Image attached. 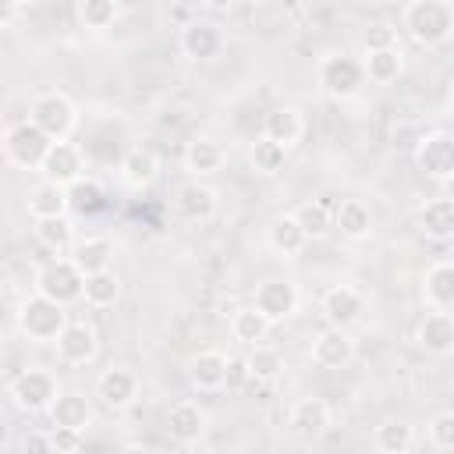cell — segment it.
<instances>
[{
  "label": "cell",
  "instance_id": "obj_7",
  "mask_svg": "<svg viewBox=\"0 0 454 454\" xmlns=\"http://www.w3.org/2000/svg\"><path fill=\"white\" fill-rule=\"evenodd\" d=\"M60 390H57V380L53 372L46 369H25L11 380V401L21 408V411H50L57 404Z\"/></svg>",
  "mask_w": 454,
  "mask_h": 454
},
{
  "label": "cell",
  "instance_id": "obj_43",
  "mask_svg": "<svg viewBox=\"0 0 454 454\" xmlns=\"http://www.w3.org/2000/svg\"><path fill=\"white\" fill-rule=\"evenodd\" d=\"M248 380H252V369H248V358H227V380H223V387L227 390H245L248 387Z\"/></svg>",
  "mask_w": 454,
  "mask_h": 454
},
{
  "label": "cell",
  "instance_id": "obj_20",
  "mask_svg": "<svg viewBox=\"0 0 454 454\" xmlns=\"http://www.w3.org/2000/svg\"><path fill=\"white\" fill-rule=\"evenodd\" d=\"M96 394L103 397L106 408H128L135 401V394H138V380L128 369H106L96 380Z\"/></svg>",
  "mask_w": 454,
  "mask_h": 454
},
{
  "label": "cell",
  "instance_id": "obj_39",
  "mask_svg": "<svg viewBox=\"0 0 454 454\" xmlns=\"http://www.w3.org/2000/svg\"><path fill=\"white\" fill-rule=\"evenodd\" d=\"M78 18L85 28H110L121 18V7L114 0H82L78 4Z\"/></svg>",
  "mask_w": 454,
  "mask_h": 454
},
{
  "label": "cell",
  "instance_id": "obj_3",
  "mask_svg": "<svg viewBox=\"0 0 454 454\" xmlns=\"http://www.w3.org/2000/svg\"><path fill=\"white\" fill-rule=\"evenodd\" d=\"M28 121L53 142H67V135L78 128V106L64 92H39L28 103Z\"/></svg>",
  "mask_w": 454,
  "mask_h": 454
},
{
  "label": "cell",
  "instance_id": "obj_19",
  "mask_svg": "<svg viewBox=\"0 0 454 454\" xmlns=\"http://www.w3.org/2000/svg\"><path fill=\"white\" fill-rule=\"evenodd\" d=\"M188 380H192V387H199V390H223V380H227V355L216 351V348L199 351V355L188 362Z\"/></svg>",
  "mask_w": 454,
  "mask_h": 454
},
{
  "label": "cell",
  "instance_id": "obj_23",
  "mask_svg": "<svg viewBox=\"0 0 454 454\" xmlns=\"http://www.w3.org/2000/svg\"><path fill=\"white\" fill-rule=\"evenodd\" d=\"M46 415H50V422L57 429H78V433H85V426L92 422V404L82 394H60L57 404Z\"/></svg>",
  "mask_w": 454,
  "mask_h": 454
},
{
  "label": "cell",
  "instance_id": "obj_13",
  "mask_svg": "<svg viewBox=\"0 0 454 454\" xmlns=\"http://www.w3.org/2000/svg\"><path fill=\"white\" fill-rule=\"evenodd\" d=\"M287 426L298 440H316L330 426V404L323 397H301V401H294V408L287 415Z\"/></svg>",
  "mask_w": 454,
  "mask_h": 454
},
{
  "label": "cell",
  "instance_id": "obj_22",
  "mask_svg": "<svg viewBox=\"0 0 454 454\" xmlns=\"http://www.w3.org/2000/svg\"><path fill=\"white\" fill-rule=\"evenodd\" d=\"M422 291H426V301L440 312L454 309V262H433L426 270V280H422Z\"/></svg>",
  "mask_w": 454,
  "mask_h": 454
},
{
  "label": "cell",
  "instance_id": "obj_34",
  "mask_svg": "<svg viewBox=\"0 0 454 454\" xmlns=\"http://www.w3.org/2000/svg\"><path fill=\"white\" fill-rule=\"evenodd\" d=\"M117 298H121V280H117L110 270L85 277V294H82L85 305H92V309H110Z\"/></svg>",
  "mask_w": 454,
  "mask_h": 454
},
{
  "label": "cell",
  "instance_id": "obj_38",
  "mask_svg": "<svg viewBox=\"0 0 454 454\" xmlns=\"http://www.w3.org/2000/svg\"><path fill=\"white\" fill-rule=\"evenodd\" d=\"M404 67L401 50H380V53H365V78L372 82H394Z\"/></svg>",
  "mask_w": 454,
  "mask_h": 454
},
{
  "label": "cell",
  "instance_id": "obj_16",
  "mask_svg": "<svg viewBox=\"0 0 454 454\" xmlns=\"http://www.w3.org/2000/svg\"><path fill=\"white\" fill-rule=\"evenodd\" d=\"M415 340L429 355H450L454 351V316L450 312H440V309L426 312L422 323H419V330H415Z\"/></svg>",
  "mask_w": 454,
  "mask_h": 454
},
{
  "label": "cell",
  "instance_id": "obj_24",
  "mask_svg": "<svg viewBox=\"0 0 454 454\" xmlns=\"http://www.w3.org/2000/svg\"><path fill=\"white\" fill-rule=\"evenodd\" d=\"M333 227H337L344 238L362 241V238H369V231H372V213H369L365 202H358V199H344V202L333 209Z\"/></svg>",
  "mask_w": 454,
  "mask_h": 454
},
{
  "label": "cell",
  "instance_id": "obj_10",
  "mask_svg": "<svg viewBox=\"0 0 454 454\" xmlns=\"http://www.w3.org/2000/svg\"><path fill=\"white\" fill-rule=\"evenodd\" d=\"M270 323H280L287 319L294 309H298V287L291 280H262L255 287V301H252Z\"/></svg>",
  "mask_w": 454,
  "mask_h": 454
},
{
  "label": "cell",
  "instance_id": "obj_48",
  "mask_svg": "<svg viewBox=\"0 0 454 454\" xmlns=\"http://www.w3.org/2000/svg\"><path fill=\"white\" fill-rule=\"evenodd\" d=\"M78 454H85V450H78Z\"/></svg>",
  "mask_w": 454,
  "mask_h": 454
},
{
  "label": "cell",
  "instance_id": "obj_8",
  "mask_svg": "<svg viewBox=\"0 0 454 454\" xmlns=\"http://www.w3.org/2000/svg\"><path fill=\"white\" fill-rule=\"evenodd\" d=\"M415 163L426 177L433 181H450L454 177V135L447 131H433L419 142L415 149Z\"/></svg>",
  "mask_w": 454,
  "mask_h": 454
},
{
  "label": "cell",
  "instance_id": "obj_14",
  "mask_svg": "<svg viewBox=\"0 0 454 454\" xmlns=\"http://www.w3.org/2000/svg\"><path fill=\"white\" fill-rule=\"evenodd\" d=\"M206 429H209V415L195 401H177L167 411V433L177 443H199L206 436Z\"/></svg>",
  "mask_w": 454,
  "mask_h": 454
},
{
  "label": "cell",
  "instance_id": "obj_12",
  "mask_svg": "<svg viewBox=\"0 0 454 454\" xmlns=\"http://www.w3.org/2000/svg\"><path fill=\"white\" fill-rule=\"evenodd\" d=\"M181 50L192 57V60H213L220 50H223V32L216 21H206V18H195L181 28Z\"/></svg>",
  "mask_w": 454,
  "mask_h": 454
},
{
  "label": "cell",
  "instance_id": "obj_6",
  "mask_svg": "<svg viewBox=\"0 0 454 454\" xmlns=\"http://www.w3.org/2000/svg\"><path fill=\"white\" fill-rule=\"evenodd\" d=\"M316 78L330 99H351L365 82V64H358L351 53H330L319 60Z\"/></svg>",
  "mask_w": 454,
  "mask_h": 454
},
{
  "label": "cell",
  "instance_id": "obj_27",
  "mask_svg": "<svg viewBox=\"0 0 454 454\" xmlns=\"http://www.w3.org/2000/svg\"><path fill=\"white\" fill-rule=\"evenodd\" d=\"M110 259H114V245H110L106 238H82V241L74 245V252H71V262H74L85 277L110 270Z\"/></svg>",
  "mask_w": 454,
  "mask_h": 454
},
{
  "label": "cell",
  "instance_id": "obj_26",
  "mask_svg": "<svg viewBox=\"0 0 454 454\" xmlns=\"http://www.w3.org/2000/svg\"><path fill=\"white\" fill-rule=\"evenodd\" d=\"M301 131H305V121H301V114H298L294 106H277L273 114H266V128H262V135L273 138L277 145L291 149V145L301 138Z\"/></svg>",
  "mask_w": 454,
  "mask_h": 454
},
{
  "label": "cell",
  "instance_id": "obj_30",
  "mask_svg": "<svg viewBox=\"0 0 454 454\" xmlns=\"http://www.w3.org/2000/svg\"><path fill=\"white\" fill-rule=\"evenodd\" d=\"M270 319L255 309V305H245V309H238L234 316H231V333H234V340H241V344H262L266 340V333H270Z\"/></svg>",
  "mask_w": 454,
  "mask_h": 454
},
{
  "label": "cell",
  "instance_id": "obj_28",
  "mask_svg": "<svg viewBox=\"0 0 454 454\" xmlns=\"http://www.w3.org/2000/svg\"><path fill=\"white\" fill-rule=\"evenodd\" d=\"M419 227L422 234L443 241V238H454V202L450 199H433L419 209Z\"/></svg>",
  "mask_w": 454,
  "mask_h": 454
},
{
  "label": "cell",
  "instance_id": "obj_29",
  "mask_svg": "<svg viewBox=\"0 0 454 454\" xmlns=\"http://www.w3.org/2000/svg\"><path fill=\"white\" fill-rule=\"evenodd\" d=\"M35 241L43 245V248H50V252H57V255H64V252H74V227H71V220L67 216H53V220H35Z\"/></svg>",
  "mask_w": 454,
  "mask_h": 454
},
{
  "label": "cell",
  "instance_id": "obj_40",
  "mask_svg": "<svg viewBox=\"0 0 454 454\" xmlns=\"http://www.w3.org/2000/svg\"><path fill=\"white\" fill-rule=\"evenodd\" d=\"M67 202H71V209H74V213L92 216V213H99V209H103V192H99V184H96V181L82 177L78 184H71V188H67Z\"/></svg>",
  "mask_w": 454,
  "mask_h": 454
},
{
  "label": "cell",
  "instance_id": "obj_25",
  "mask_svg": "<svg viewBox=\"0 0 454 454\" xmlns=\"http://www.w3.org/2000/svg\"><path fill=\"white\" fill-rule=\"evenodd\" d=\"M309 245V234H305V227L298 223V216L294 213H284V216H277L273 223H270V248L273 252H280V255H298L301 248Z\"/></svg>",
  "mask_w": 454,
  "mask_h": 454
},
{
  "label": "cell",
  "instance_id": "obj_2",
  "mask_svg": "<svg viewBox=\"0 0 454 454\" xmlns=\"http://www.w3.org/2000/svg\"><path fill=\"white\" fill-rule=\"evenodd\" d=\"M67 312L64 305L43 298V294H28L21 305H18V330L35 340V344H57V337L67 330Z\"/></svg>",
  "mask_w": 454,
  "mask_h": 454
},
{
  "label": "cell",
  "instance_id": "obj_31",
  "mask_svg": "<svg viewBox=\"0 0 454 454\" xmlns=\"http://www.w3.org/2000/svg\"><path fill=\"white\" fill-rule=\"evenodd\" d=\"M184 167L192 170V174H216L220 167H223V149H220V142H213V138H192L188 142V149H184Z\"/></svg>",
  "mask_w": 454,
  "mask_h": 454
},
{
  "label": "cell",
  "instance_id": "obj_37",
  "mask_svg": "<svg viewBox=\"0 0 454 454\" xmlns=\"http://www.w3.org/2000/svg\"><path fill=\"white\" fill-rule=\"evenodd\" d=\"M248 160H252V167H255L259 174H277V170L284 167V160H287V149L277 145L273 138L259 135V138L248 145Z\"/></svg>",
  "mask_w": 454,
  "mask_h": 454
},
{
  "label": "cell",
  "instance_id": "obj_11",
  "mask_svg": "<svg viewBox=\"0 0 454 454\" xmlns=\"http://www.w3.org/2000/svg\"><path fill=\"white\" fill-rule=\"evenodd\" d=\"M362 312H365V301H362V294H358L355 287H348V284H337V287H330V291L323 294V316H326V323H330L333 330H348L351 323L362 319Z\"/></svg>",
  "mask_w": 454,
  "mask_h": 454
},
{
  "label": "cell",
  "instance_id": "obj_46",
  "mask_svg": "<svg viewBox=\"0 0 454 454\" xmlns=\"http://www.w3.org/2000/svg\"><path fill=\"white\" fill-rule=\"evenodd\" d=\"M443 199H450V202H454V177H450V181H443Z\"/></svg>",
  "mask_w": 454,
  "mask_h": 454
},
{
  "label": "cell",
  "instance_id": "obj_42",
  "mask_svg": "<svg viewBox=\"0 0 454 454\" xmlns=\"http://www.w3.org/2000/svg\"><path fill=\"white\" fill-rule=\"evenodd\" d=\"M429 440L440 450H454V411H440L429 419Z\"/></svg>",
  "mask_w": 454,
  "mask_h": 454
},
{
  "label": "cell",
  "instance_id": "obj_18",
  "mask_svg": "<svg viewBox=\"0 0 454 454\" xmlns=\"http://www.w3.org/2000/svg\"><path fill=\"white\" fill-rule=\"evenodd\" d=\"M355 358V340L344 333V330H326L312 340V362L323 365V369H344L348 362Z\"/></svg>",
  "mask_w": 454,
  "mask_h": 454
},
{
  "label": "cell",
  "instance_id": "obj_32",
  "mask_svg": "<svg viewBox=\"0 0 454 454\" xmlns=\"http://www.w3.org/2000/svg\"><path fill=\"white\" fill-rule=\"evenodd\" d=\"M156 174H160V163H156V156L149 153V149H131L128 156H124V163H121V177L131 184V188H149L153 181H156Z\"/></svg>",
  "mask_w": 454,
  "mask_h": 454
},
{
  "label": "cell",
  "instance_id": "obj_15",
  "mask_svg": "<svg viewBox=\"0 0 454 454\" xmlns=\"http://www.w3.org/2000/svg\"><path fill=\"white\" fill-rule=\"evenodd\" d=\"M174 213L184 223H206L216 213V192L206 188V184H199V181H188L174 195Z\"/></svg>",
  "mask_w": 454,
  "mask_h": 454
},
{
  "label": "cell",
  "instance_id": "obj_17",
  "mask_svg": "<svg viewBox=\"0 0 454 454\" xmlns=\"http://www.w3.org/2000/svg\"><path fill=\"white\" fill-rule=\"evenodd\" d=\"M99 351V340H96V330L85 326V323H67V330L57 337V355L67 362V365H89Z\"/></svg>",
  "mask_w": 454,
  "mask_h": 454
},
{
  "label": "cell",
  "instance_id": "obj_4",
  "mask_svg": "<svg viewBox=\"0 0 454 454\" xmlns=\"http://www.w3.org/2000/svg\"><path fill=\"white\" fill-rule=\"evenodd\" d=\"M32 284H35V294H43L64 309L71 301H82V294H85V273L71 259H50L46 266H39Z\"/></svg>",
  "mask_w": 454,
  "mask_h": 454
},
{
  "label": "cell",
  "instance_id": "obj_1",
  "mask_svg": "<svg viewBox=\"0 0 454 454\" xmlns=\"http://www.w3.org/2000/svg\"><path fill=\"white\" fill-rule=\"evenodd\" d=\"M401 25L408 28V35L422 46H440L454 35V4L447 0H415L404 7Z\"/></svg>",
  "mask_w": 454,
  "mask_h": 454
},
{
  "label": "cell",
  "instance_id": "obj_44",
  "mask_svg": "<svg viewBox=\"0 0 454 454\" xmlns=\"http://www.w3.org/2000/svg\"><path fill=\"white\" fill-rule=\"evenodd\" d=\"M53 447H57V454H78L82 450V433L78 429H57L53 426Z\"/></svg>",
  "mask_w": 454,
  "mask_h": 454
},
{
  "label": "cell",
  "instance_id": "obj_35",
  "mask_svg": "<svg viewBox=\"0 0 454 454\" xmlns=\"http://www.w3.org/2000/svg\"><path fill=\"white\" fill-rule=\"evenodd\" d=\"M411 443H415V429H411L408 422H401V419H390V422H383V426L376 429V447H380V454H408Z\"/></svg>",
  "mask_w": 454,
  "mask_h": 454
},
{
  "label": "cell",
  "instance_id": "obj_41",
  "mask_svg": "<svg viewBox=\"0 0 454 454\" xmlns=\"http://www.w3.org/2000/svg\"><path fill=\"white\" fill-rule=\"evenodd\" d=\"M362 46H365V53L397 50V25H390V21H372V25L362 32Z\"/></svg>",
  "mask_w": 454,
  "mask_h": 454
},
{
  "label": "cell",
  "instance_id": "obj_47",
  "mask_svg": "<svg viewBox=\"0 0 454 454\" xmlns=\"http://www.w3.org/2000/svg\"><path fill=\"white\" fill-rule=\"evenodd\" d=\"M447 262H454V245H450V252H447Z\"/></svg>",
  "mask_w": 454,
  "mask_h": 454
},
{
  "label": "cell",
  "instance_id": "obj_21",
  "mask_svg": "<svg viewBox=\"0 0 454 454\" xmlns=\"http://www.w3.org/2000/svg\"><path fill=\"white\" fill-rule=\"evenodd\" d=\"M67 209H71L67 188L53 184V181H39L28 192V213H32V220H53V216H64Z\"/></svg>",
  "mask_w": 454,
  "mask_h": 454
},
{
  "label": "cell",
  "instance_id": "obj_33",
  "mask_svg": "<svg viewBox=\"0 0 454 454\" xmlns=\"http://www.w3.org/2000/svg\"><path fill=\"white\" fill-rule=\"evenodd\" d=\"M298 223L305 227L309 238H326L333 231V209L326 206V199H309L298 206Z\"/></svg>",
  "mask_w": 454,
  "mask_h": 454
},
{
  "label": "cell",
  "instance_id": "obj_45",
  "mask_svg": "<svg viewBox=\"0 0 454 454\" xmlns=\"http://www.w3.org/2000/svg\"><path fill=\"white\" fill-rule=\"evenodd\" d=\"M21 450H25V454H57V447H53V436H50V433H39V429L25 433V440H21Z\"/></svg>",
  "mask_w": 454,
  "mask_h": 454
},
{
  "label": "cell",
  "instance_id": "obj_5",
  "mask_svg": "<svg viewBox=\"0 0 454 454\" xmlns=\"http://www.w3.org/2000/svg\"><path fill=\"white\" fill-rule=\"evenodd\" d=\"M50 145H53V138H46L32 121H18L4 135V156H7V163L21 167V170H39Z\"/></svg>",
  "mask_w": 454,
  "mask_h": 454
},
{
  "label": "cell",
  "instance_id": "obj_9",
  "mask_svg": "<svg viewBox=\"0 0 454 454\" xmlns=\"http://www.w3.org/2000/svg\"><path fill=\"white\" fill-rule=\"evenodd\" d=\"M39 170H43V181H53V184H60V188H71V184L82 181L85 156H82V149L71 145V142H53Z\"/></svg>",
  "mask_w": 454,
  "mask_h": 454
},
{
  "label": "cell",
  "instance_id": "obj_36",
  "mask_svg": "<svg viewBox=\"0 0 454 454\" xmlns=\"http://www.w3.org/2000/svg\"><path fill=\"white\" fill-rule=\"evenodd\" d=\"M248 369H252V380H262V383H273L280 372H284V355L270 344H255L248 355Z\"/></svg>",
  "mask_w": 454,
  "mask_h": 454
}]
</instances>
